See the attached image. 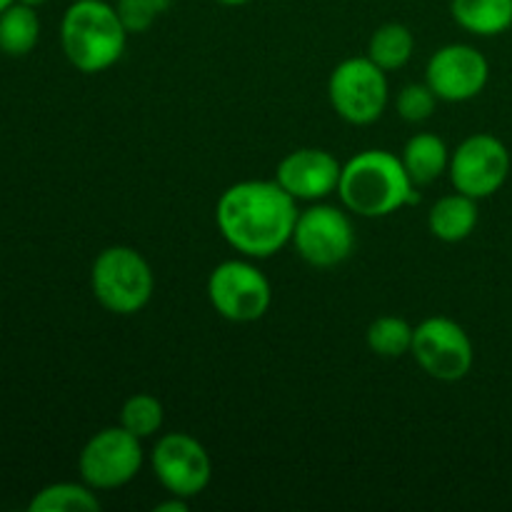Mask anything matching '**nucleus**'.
<instances>
[{
    "label": "nucleus",
    "instance_id": "1",
    "mask_svg": "<svg viewBox=\"0 0 512 512\" xmlns=\"http://www.w3.org/2000/svg\"><path fill=\"white\" fill-rule=\"evenodd\" d=\"M295 198L278 180H243L220 195L215 220L223 238L248 258H270L293 240Z\"/></svg>",
    "mask_w": 512,
    "mask_h": 512
},
{
    "label": "nucleus",
    "instance_id": "2",
    "mask_svg": "<svg viewBox=\"0 0 512 512\" xmlns=\"http://www.w3.org/2000/svg\"><path fill=\"white\" fill-rule=\"evenodd\" d=\"M338 195L360 218H385L420 200L403 160L388 150H363L350 158L340 173Z\"/></svg>",
    "mask_w": 512,
    "mask_h": 512
},
{
    "label": "nucleus",
    "instance_id": "3",
    "mask_svg": "<svg viewBox=\"0 0 512 512\" xmlns=\"http://www.w3.org/2000/svg\"><path fill=\"white\" fill-rule=\"evenodd\" d=\"M128 30L110 0H75L60 23L65 58L80 73H103L115 65L128 43Z\"/></svg>",
    "mask_w": 512,
    "mask_h": 512
},
{
    "label": "nucleus",
    "instance_id": "4",
    "mask_svg": "<svg viewBox=\"0 0 512 512\" xmlns=\"http://www.w3.org/2000/svg\"><path fill=\"white\" fill-rule=\"evenodd\" d=\"M93 295L105 310L115 315L140 313L150 303L155 290L153 270L148 260L128 245L105 248L90 270Z\"/></svg>",
    "mask_w": 512,
    "mask_h": 512
},
{
    "label": "nucleus",
    "instance_id": "5",
    "mask_svg": "<svg viewBox=\"0 0 512 512\" xmlns=\"http://www.w3.org/2000/svg\"><path fill=\"white\" fill-rule=\"evenodd\" d=\"M328 98L335 113L353 125H370L388 105V78L380 65L365 58H348L330 73Z\"/></svg>",
    "mask_w": 512,
    "mask_h": 512
},
{
    "label": "nucleus",
    "instance_id": "6",
    "mask_svg": "<svg viewBox=\"0 0 512 512\" xmlns=\"http://www.w3.org/2000/svg\"><path fill=\"white\" fill-rule=\"evenodd\" d=\"M210 305L230 323H255L268 313L273 290L263 270L248 260H225L208 278Z\"/></svg>",
    "mask_w": 512,
    "mask_h": 512
},
{
    "label": "nucleus",
    "instance_id": "7",
    "mask_svg": "<svg viewBox=\"0 0 512 512\" xmlns=\"http://www.w3.org/2000/svg\"><path fill=\"white\" fill-rule=\"evenodd\" d=\"M143 465L140 438L120 425L95 433L78 458L80 478L93 490L123 488L138 475Z\"/></svg>",
    "mask_w": 512,
    "mask_h": 512
},
{
    "label": "nucleus",
    "instance_id": "8",
    "mask_svg": "<svg viewBox=\"0 0 512 512\" xmlns=\"http://www.w3.org/2000/svg\"><path fill=\"white\" fill-rule=\"evenodd\" d=\"M413 358L430 378L455 383L463 380L473 368V343L463 325L450 318L423 320L413 335Z\"/></svg>",
    "mask_w": 512,
    "mask_h": 512
},
{
    "label": "nucleus",
    "instance_id": "9",
    "mask_svg": "<svg viewBox=\"0 0 512 512\" xmlns=\"http://www.w3.org/2000/svg\"><path fill=\"white\" fill-rule=\"evenodd\" d=\"M448 170L458 193L483 200L498 193L508 180L510 153L503 140L495 135L475 133L450 155Z\"/></svg>",
    "mask_w": 512,
    "mask_h": 512
},
{
    "label": "nucleus",
    "instance_id": "10",
    "mask_svg": "<svg viewBox=\"0 0 512 512\" xmlns=\"http://www.w3.org/2000/svg\"><path fill=\"white\" fill-rule=\"evenodd\" d=\"M290 243L313 268H333L353 253L355 230L343 210L318 203L298 215Z\"/></svg>",
    "mask_w": 512,
    "mask_h": 512
},
{
    "label": "nucleus",
    "instance_id": "11",
    "mask_svg": "<svg viewBox=\"0 0 512 512\" xmlns=\"http://www.w3.org/2000/svg\"><path fill=\"white\" fill-rule=\"evenodd\" d=\"M150 465L158 483L185 500L203 493L213 475L208 450L188 433L163 435L150 453Z\"/></svg>",
    "mask_w": 512,
    "mask_h": 512
},
{
    "label": "nucleus",
    "instance_id": "12",
    "mask_svg": "<svg viewBox=\"0 0 512 512\" xmlns=\"http://www.w3.org/2000/svg\"><path fill=\"white\" fill-rule=\"evenodd\" d=\"M490 78V65L478 48L453 43L430 55L425 68V83L433 88L438 100L465 103L483 93Z\"/></svg>",
    "mask_w": 512,
    "mask_h": 512
},
{
    "label": "nucleus",
    "instance_id": "13",
    "mask_svg": "<svg viewBox=\"0 0 512 512\" xmlns=\"http://www.w3.org/2000/svg\"><path fill=\"white\" fill-rule=\"evenodd\" d=\"M340 173L343 165L333 153L320 148H300L280 160L275 180L295 200H323L338 190Z\"/></svg>",
    "mask_w": 512,
    "mask_h": 512
},
{
    "label": "nucleus",
    "instance_id": "14",
    "mask_svg": "<svg viewBox=\"0 0 512 512\" xmlns=\"http://www.w3.org/2000/svg\"><path fill=\"white\" fill-rule=\"evenodd\" d=\"M475 225H478V200L465 193L445 195L430 208L428 228L443 243H460L470 238Z\"/></svg>",
    "mask_w": 512,
    "mask_h": 512
},
{
    "label": "nucleus",
    "instance_id": "15",
    "mask_svg": "<svg viewBox=\"0 0 512 512\" xmlns=\"http://www.w3.org/2000/svg\"><path fill=\"white\" fill-rule=\"evenodd\" d=\"M400 160H403L405 170H408L415 188H420V185L435 183V180L448 170L450 153L448 145H445L438 135L418 133L405 143Z\"/></svg>",
    "mask_w": 512,
    "mask_h": 512
},
{
    "label": "nucleus",
    "instance_id": "16",
    "mask_svg": "<svg viewBox=\"0 0 512 512\" xmlns=\"http://www.w3.org/2000/svg\"><path fill=\"white\" fill-rule=\"evenodd\" d=\"M450 13L460 28L483 38L512 28V0H450Z\"/></svg>",
    "mask_w": 512,
    "mask_h": 512
},
{
    "label": "nucleus",
    "instance_id": "17",
    "mask_svg": "<svg viewBox=\"0 0 512 512\" xmlns=\"http://www.w3.org/2000/svg\"><path fill=\"white\" fill-rule=\"evenodd\" d=\"M40 20L35 8L15 0L0 13V50L10 58H23L38 45Z\"/></svg>",
    "mask_w": 512,
    "mask_h": 512
},
{
    "label": "nucleus",
    "instance_id": "18",
    "mask_svg": "<svg viewBox=\"0 0 512 512\" xmlns=\"http://www.w3.org/2000/svg\"><path fill=\"white\" fill-rule=\"evenodd\" d=\"M415 38L408 25L385 23L370 35L368 58L383 70H398L413 58Z\"/></svg>",
    "mask_w": 512,
    "mask_h": 512
},
{
    "label": "nucleus",
    "instance_id": "19",
    "mask_svg": "<svg viewBox=\"0 0 512 512\" xmlns=\"http://www.w3.org/2000/svg\"><path fill=\"white\" fill-rule=\"evenodd\" d=\"M30 512H95L100 500L90 485L55 483L35 493L28 505Z\"/></svg>",
    "mask_w": 512,
    "mask_h": 512
},
{
    "label": "nucleus",
    "instance_id": "20",
    "mask_svg": "<svg viewBox=\"0 0 512 512\" xmlns=\"http://www.w3.org/2000/svg\"><path fill=\"white\" fill-rule=\"evenodd\" d=\"M415 328L398 315H383L368 328V348L380 358H403L413 350Z\"/></svg>",
    "mask_w": 512,
    "mask_h": 512
},
{
    "label": "nucleus",
    "instance_id": "21",
    "mask_svg": "<svg viewBox=\"0 0 512 512\" xmlns=\"http://www.w3.org/2000/svg\"><path fill=\"white\" fill-rule=\"evenodd\" d=\"M163 418V403L148 393H138L128 398L123 403V410H120V425L140 440L153 438L163 428Z\"/></svg>",
    "mask_w": 512,
    "mask_h": 512
},
{
    "label": "nucleus",
    "instance_id": "22",
    "mask_svg": "<svg viewBox=\"0 0 512 512\" xmlns=\"http://www.w3.org/2000/svg\"><path fill=\"white\" fill-rule=\"evenodd\" d=\"M435 105H438V95L428 83H410L400 90L395 108H398L400 118L408 123H423L435 113Z\"/></svg>",
    "mask_w": 512,
    "mask_h": 512
},
{
    "label": "nucleus",
    "instance_id": "23",
    "mask_svg": "<svg viewBox=\"0 0 512 512\" xmlns=\"http://www.w3.org/2000/svg\"><path fill=\"white\" fill-rule=\"evenodd\" d=\"M170 0H115L120 20H123L128 33H145L150 25L158 20L160 13H165Z\"/></svg>",
    "mask_w": 512,
    "mask_h": 512
},
{
    "label": "nucleus",
    "instance_id": "24",
    "mask_svg": "<svg viewBox=\"0 0 512 512\" xmlns=\"http://www.w3.org/2000/svg\"><path fill=\"white\" fill-rule=\"evenodd\" d=\"M158 512H185L188 510V503H185V498H178V495H173V500H168V503H160Z\"/></svg>",
    "mask_w": 512,
    "mask_h": 512
},
{
    "label": "nucleus",
    "instance_id": "25",
    "mask_svg": "<svg viewBox=\"0 0 512 512\" xmlns=\"http://www.w3.org/2000/svg\"><path fill=\"white\" fill-rule=\"evenodd\" d=\"M218 3H223V5H248V3H253V0H218Z\"/></svg>",
    "mask_w": 512,
    "mask_h": 512
},
{
    "label": "nucleus",
    "instance_id": "26",
    "mask_svg": "<svg viewBox=\"0 0 512 512\" xmlns=\"http://www.w3.org/2000/svg\"><path fill=\"white\" fill-rule=\"evenodd\" d=\"M18 3H23V5H30V8H38V5L48 3V0H18Z\"/></svg>",
    "mask_w": 512,
    "mask_h": 512
},
{
    "label": "nucleus",
    "instance_id": "27",
    "mask_svg": "<svg viewBox=\"0 0 512 512\" xmlns=\"http://www.w3.org/2000/svg\"><path fill=\"white\" fill-rule=\"evenodd\" d=\"M13 3H15V0H0V13H3L5 8H10Z\"/></svg>",
    "mask_w": 512,
    "mask_h": 512
},
{
    "label": "nucleus",
    "instance_id": "28",
    "mask_svg": "<svg viewBox=\"0 0 512 512\" xmlns=\"http://www.w3.org/2000/svg\"><path fill=\"white\" fill-rule=\"evenodd\" d=\"M110 3H115V0H110Z\"/></svg>",
    "mask_w": 512,
    "mask_h": 512
}]
</instances>
